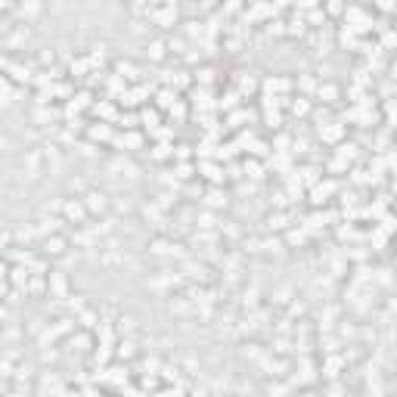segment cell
<instances>
[{
  "instance_id": "6da1fadb",
  "label": "cell",
  "mask_w": 397,
  "mask_h": 397,
  "mask_svg": "<svg viewBox=\"0 0 397 397\" xmlns=\"http://www.w3.org/2000/svg\"><path fill=\"white\" fill-rule=\"evenodd\" d=\"M174 19H177V6L174 3H165V6H152V22L161 28H168L174 25Z\"/></svg>"
},
{
  "instance_id": "7a4b0ae2",
  "label": "cell",
  "mask_w": 397,
  "mask_h": 397,
  "mask_svg": "<svg viewBox=\"0 0 397 397\" xmlns=\"http://www.w3.org/2000/svg\"><path fill=\"white\" fill-rule=\"evenodd\" d=\"M165 50H168V44L161 41V38H155V41H149V44H146V53L152 56V59H165Z\"/></svg>"
},
{
  "instance_id": "277c9868",
  "label": "cell",
  "mask_w": 397,
  "mask_h": 397,
  "mask_svg": "<svg viewBox=\"0 0 397 397\" xmlns=\"http://www.w3.org/2000/svg\"><path fill=\"white\" fill-rule=\"evenodd\" d=\"M62 245H65L62 239H47V251H50V254H59V251H62Z\"/></svg>"
},
{
  "instance_id": "3957f363",
  "label": "cell",
  "mask_w": 397,
  "mask_h": 397,
  "mask_svg": "<svg viewBox=\"0 0 397 397\" xmlns=\"http://www.w3.org/2000/svg\"><path fill=\"white\" fill-rule=\"evenodd\" d=\"M87 208L90 211H97V208L102 211V208H106V196L102 193H87Z\"/></svg>"
},
{
  "instance_id": "5b68a950",
  "label": "cell",
  "mask_w": 397,
  "mask_h": 397,
  "mask_svg": "<svg viewBox=\"0 0 397 397\" xmlns=\"http://www.w3.org/2000/svg\"><path fill=\"white\" fill-rule=\"evenodd\" d=\"M65 214H68V217H81V214H84V208H81V205H72V202H68V205H65Z\"/></svg>"
}]
</instances>
